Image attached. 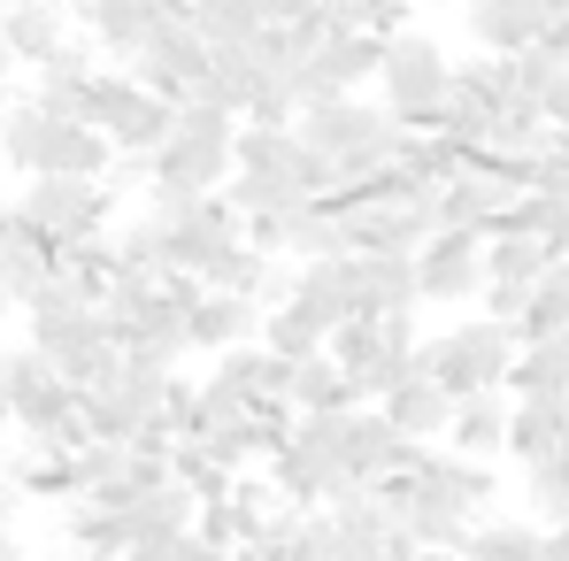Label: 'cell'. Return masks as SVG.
I'll list each match as a JSON object with an SVG mask.
<instances>
[{"mask_svg":"<svg viewBox=\"0 0 569 561\" xmlns=\"http://www.w3.org/2000/svg\"><path fill=\"white\" fill-rule=\"evenodd\" d=\"M231 147H239V123L223 108H200V100H178L170 116V139L147 154V192H178V200H208V192L231 186Z\"/></svg>","mask_w":569,"mask_h":561,"instance_id":"1","label":"cell"},{"mask_svg":"<svg viewBox=\"0 0 569 561\" xmlns=\"http://www.w3.org/2000/svg\"><path fill=\"white\" fill-rule=\"evenodd\" d=\"M508 362H516V331L492 323V315H470L439 339L416 347V377H431L447 400H477V392H500L508 384Z\"/></svg>","mask_w":569,"mask_h":561,"instance_id":"2","label":"cell"},{"mask_svg":"<svg viewBox=\"0 0 569 561\" xmlns=\"http://www.w3.org/2000/svg\"><path fill=\"white\" fill-rule=\"evenodd\" d=\"M170 116H178V108H162L154 93H139L123 70H93V78H86V108H78V123L100 131L123 162H147V154L170 139Z\"/></svg>","mask_w":569,"mask_h":561,"instance_id":"3","label":"cell"},{"mask_svg":"<svg viewBox=\"0 0 569 561\" xmlns=\"http://www.w3.org/2000/svg\"><path fill=\"white\" fill-rule=\"evenodd\" d=\"M108 216H116L108 186H78V178H23V192H16V223L31 239H47L54 254L108 239Z\"/></svg>","mask_w":569,"mask_h":561,"instance_id":"4","label":"cell"},{"mask_svg":"<svg viewBox=\"0 0 569 561\" xmlns=\"http://www.w3.org/2000/svg\"><path fill=\"white\" fill-rule=\"evenodd\" d=\"M447 78H455V62L439 54V39L392 31L385 54H378V108L400 123V131H423L431 108H439V93H447Z\"/></svg>","mask_w":569,"mask_h":561,"instance_id":"5","label":"cell"},{"mask_svg":"<svg viewBox=\"0 0 569 561\" xmlns=\"http://www.w3.org/2000/svg\"><path fill=\"white\" fill-rule=\"evenodd\" d=\"M416 300H439V308L485 300V239H470V231H431L416 247Z\"/></svg>","mask_w":569,"mask_h":561,"instance_id":"6","label":"cell"},{"mask_svg":"<svg viewBox=\"0 0 569 561\" xmlns=\"http://www.w3.org/2000/svg\"><path fill=\"white\" fill-rule=\"evenodd\" d=\"M416 300V262L408 254H347V323H385Z\"/></svg>","mask_w":569,"mask_h":561,"instance_id":"7","label":"cell"},{"mask_svg":"<svg viewBox=\"0 0 569 561\" xmlns=\"http://www.w3.org/2000/svg\"><path fill=\"white\" fill-rule=\"evenodd\" d=\"M547 23H555L547 0H470V39L485 54H500V62H516L523 47H539Z\"/></svg>","mask_w":569,"mask_h":561,"instance_id":"8","label":"cell"},{"mask_svg":"<svg viewBox=\"0 0 569 561\" xmlns=\"http://www.w3.org/2000/svg\"><path fill=\"white\" fill-rule=\"evenodd\" d=\"M254 339H262V308H247V300L200 284V300H192V315H186L192 354H239V347H254Z\"/></svg>","mask_w":569,"mask_h":561,"instance_id":"9","label":"cell"},{"mask_svg":"<svg viewBox=\"0 0 569 561\" xmlns=\"http://www.w3.org/2000/svg\"><path fill=\"white\" fill-rule=\"evenodd\" d=\"M0 47L16 70H47L62 47H70V16L62 0H31V8H0Z\"/></svg>","mask_w":569,"mask_h":561,"instance_id":"10","label":"cell"},{"mask_svg":"<svg viewBox=\"0 0 569 561\" xmlns=\"http://www.w3.org/2000/svg\"><path fill=\"white\" fill-rule=\"evenodd\" d=\"M408 484H423L431 500H447V508H462L470 523H485V508L500 500V477H492L485 462H462V454H423V469H416Z\"/></svg>","mask_w":569,"mask_h":561,"instance_id":"11","label":"cell"},{"mask_svg":"<svg viewBox=\"0 0 569 561\" xmlns=\"http://www.w3.org/2000/svg\"><path fill=\"white\" fill-rule=\"evenodd\" d=\"M284 315H300L316 339H331L347 323V262H300L292 292H284Z\"/></svg>","mask_w":569,"mask_h":561,"instance_id":"12","label":"cell"},{"mask_svg":"<svg viewBox=\"0 0 569 561\" xmlns=\"http://www.w3.org/2000/svg\"><path fill=\"white\" fill-rule=\"evenodd\" d=\"M508 462H547V454H569V400H508Z\"/></svg>","mask_w":569,"mask_h":561,"instance_id":"13","label":"cell"},{"mask_svg":"<svg viewBox=\"0 0 569 561\" xmlns=\"http://www.w3.org/2000/svg\"><path fill=\"white\" fill-rule=\"evenodd\" d=\"M500 447H508V392H477V400H455V415H447V454H462V462H500Z\"/></svg>","mask_w":569,"mask_h":561,"instance_id":"14","label":"cell"},{"mask_svg":"<svg viewBox=\"0 0 569 561\" xmlns=\"http://www.w3.org/2000/svg\"><path fill=\"white\" fill-rule=\"evenodd\" d=\"M378 415L400 431V439H416V447H431V439H447V415H455V400L431 384V377H400L392 392L378 400Z\"/></svg>","mask_w":569,"mask_h":561,"instance_id":"15","label":"cell"},{"mask_svg":"<svg viewBox=\"0 0 569 561\" xmlns=\"http://www.w3.org/2000/svg\"><path fill=\"white\" fill-rule=\"evenodd\" d=\"M47 284H54V247L16 223V231L0 239V308H31Z\"/></svg>","mask_w":569,"mask_h":561,"instance_id":"16","label":"cell"},{"mask_svg":"<svg viewBox=\"0 0 569 561\" xmlns=\"http://www.w3.org/2000/svg\"><path fill=\"white\" fill-rule=\"evenodd\" d=\"M270 231H278V254H292V262H347V231H339V216L316 208V200L284 208Z\"/></svg>","mask_w":569,"mask_h":561,"instance_id":"17","label":"cell"},{"mask_svg":"<svg viewBox=\"0 0 569 561\" xmlns=\"http://www.w3.org/2000/svg\"><path fill=\"white\" fill-rule=\"evenodd\" d=\"M516 400H569V339H539V347H516L508 384Z\"/></svg>","mask_w":569,"mask_h":561,"instance_id":"18","label":"cell"},{"mask_svg":"<svg viewBox=\"0 0 569 561\" xmlns=\"http://www.w3.org/2000/svg\"><path fill=\"white\" fill-rule=\"evenodd\" d=\"M284 408L292 415H347L362 400H355V384L331 370L323 354H308V362H292V377H284Z\"/></svg>","mask_w":569,"mask_h":561,"instance_id":"19","label":"cell"},{"mask_svg":"<svg viewBox=\"0 0 569 561\" xmlns=\"http://www.w3.org/2000/svg\"><path fill=\"white\" fill-rule=\"evenodd\" d=\"M539 339H569V254L547 262V278L531 284V308L516 323V347H539Z\"/></svg>","mask_w":569,"mask_h":561,"instance_id":"20","label":"cell"},{"mask_svg":"<svg viewBox=\"0 0 569 561\" xmlns=\"http://www.w3.org/2000/svg\"><path fill=\"white\" fill-rule=\"evenodd\" d=\"M500 231H508V239H531L547 262H562V254H569V208H562V200H547V192H523L516 216H508Z\"/></svg>","mask_w":569,"mask_h":561,"instance_id":"21","label":"cell"},{"mask_svg":"<svg viewBox=\"0 0 569 561\" xmlns=\"http://www.w3.org/2000/svg\"><path fill=\"white\" fill-rule=\"evenodd\" d=\"M539 523H516V515H485L470 531V547H462V561H539Z\"/></svg>","mask_w":569,"mask_h":561,"instance_id":"22","label":"cell"},{"mask_svg":"<svg viewBox=\"0 0 569 561\" xmlns=\"http://www.w3.org/2000/svg\"><path fill=\"white\" fill-rule=\"evenodd\" d=\"M186 16H192V31H200V47H247L262 31L254 0H186Z\"/></svg>","mask_w":569,"mask_h":561,"instance_id":"23","label":"cell"},{"mask_svg":"<svg viewBox=\"0 0 569 561\" xmlns=\"http://www.w3.org/2000/svg\"><path fill=\"white\" fill-rule=\"evenodd\" d=\"M70 547L86 561H123L131 554V523L108 515V508H93V500H78V508H70Z\"/></svg>","mask_w":569,"mask_h":561,"instance_id":"24","label":"cell"},{"mask_svg":"<svg viewBox=\"0 0 569 561\" xmlns=\"http://www.w3.org/2000/svg\"><path fill=\"white\" fill-rule=\"evenodd\" d=\"M523 500H531V515L547 531H562L569 523V454H547V462L523 469Z\"/></svg>","mask_w":569,"mask_h":561,"instance_id":"25","label":"cell"},{"mask_svg":"<svg viewBox=\"0 0 569 561\" xmlns=\"http://www.w3.org/2000/svg\"><path fill=\"white\" fill-rule=\"evenodd\" d=\"M262 354H278V362H308V354H323V339L300 323V315H284V308H270L262 315V339H254Z\"/></svg>","mask_w":569,"mask_h":561,"instance_id":"26","label":"cell"},{"mask_svg":"<svg viewBox=\"0 0 569 561\" xmlns=\"http://www.w3.org/2000/svg\"><path fill=\"white\" fill-rule=\"evenodd\" d=\"M531 192H547V200L569 208V131L547 139V154H539V170H531Z\"/></svg>","mask_w":569,"mask_h":561,"instance_id":"27","label":"cell"},{"mask_svg":"<svg viewBox=\"0 0 569 561\" xmlns=\"http://www.w3.org/2000/svg\"><path fill=\"white\" fill-rule=\"evenodd\" d=\"M539 116H547V131H569V78L539 93Z\"/></svg>","mask_w":569,"mask_h":561,"instance_id":"28","label":"cell"},{"mask_svg":"<svg viewBox=\"0 0 569 561\" xmlns=\"http://www.w3.org/2000/svg\"><path fill=\"white\" fill-rule=\"evenodd\" d=\"M170 561H231V554H216V547H208V539H178V547H170Z\"/></svg>","mask_w":569,"mask_h":561,"instance_id":"29","label":"cell"},{"mask_svg":"<svg viewBox=\"0 0 569 561\" xmlns=\"http://www.w3.org/2000/svg\"><path fill=\"white\" fill-rule=\"evenodd\" d=\"M539 47H547V54L569 70V16H555V23H547V39H539Z\"/></svg>","mask_w":569,"mask_h":561,"instance_id":"30","label":"cell"},{"mask_svg":"<svg viewBox=\"0 0 569 561\" xmlns=\"http://www.w3.org/2000/svg\"><path fill=\"white\" fill-rule=\"evenodd\" d=\"M539 561H569V531H547L539 539Z\"/></svg>","mask_w":569,"mask_h":561,"instance_id":"31","label":"cell"},{"mask_svg":"<svg viewBox=\"0 0 569 561\" xmlns=\"http://www.w3.org/2000/svg\"><path fill=\"white\" fill-rule=\"evenodd\" d=\"M16 500H23V492H16V484H8V477H0V531H8V523H16Z\"/></svg>","mask_w":569,"mask_h":561,"instance_id":"32","label":"cell"},{"mask_svg":"<svg viewBox=\"0 0 569 561\" xmlns=\"http://www.w3.org/2000/svg\"><path fill=\"white\" fill-rule=\"evenodd\" d=\"M0 561H31L23 547H16V531H0Z\"/></svg>","mask_w":569,"mask_h":561,"instance_id":"33","label":"cell"},{"mask_svg":"<svg viewBox=\"0 0 569 561\" xmlns=\"http://www.w3.org/2000/svg\"><path fill=\"white\" fill-rule=\"evenodd\" d=\"M0 423H8V347H0Z\"/></svg>","mask_w":569,"mask_h":561,"instance_id":"34","label":"cell"},{"mask_svg":"<svg viewBox=\"0 0 569 561\" xmlns=\"http://www.w3.org/2000/svg\"><path fill=\"white\" fill-rule=\"evenodd\" d=\"M8 78H16V62H8V47H0V93H8Z\"/></svg>","mask_w":569,"mask_h":561,"instance_id":"35","label":"cell"},{"mask_svg":"<svg viewBox=\"0 0 569 561\" xmlns=\"http://www.w3.org/2000/svg\"><path fill=\"white\" fill-rule=\"evenodd\" d=\"M8 231H16V208H0V239H8Z\"/></svg>","mask_w":569,"mask_h":561,"instance_id":"36","label":"cell"},{"mask_svg":"<svg viewBox=\"0 0 569 561\" xmlns=\"http://www.w3.org/2000/svg\"><path fill=\"white\" fill-rule=\"evenodd\" d=\"M308 8H355V0H308Z\"/></svg>","mask_w":569,"mask_h":561,"instance_id":"37","label":"cell"},{"mask_svg":"<svg viewBox=\"0 0 569 561\" xmlns=\"http://www.w3.org/2000/svg\"><path fill=\"white\" fill-rule=\"evenodd\" d=\"M416 561H462V554H416Z\"/></svg>","mask_w":569,"mask_h":561,"instance_id":"38","label":"cell"},{"mask_svg":"<svg viewBox=\"0 0 569 561\" xmlns=\"http://www.w3.org/2000/svg\"><path fill=\"white\" fill-rule=\"evenodd\" d=\"M0 8H31V0H0Z\"/></svg>","mask_w":569,"mask_h":561,"instance_id":"39","label":"cell"},{"mask_svg":"<svg viewBox=\"0 0 569 561\" xmlns=\"http://www.w3.org/2000/svg\"><path fill=\"white\" fill-rule=\"evenodd\" d=\"M562 531H569V523H562Z\"/></svg>","mask_w":569,"mask_h":561,"instance_id":"40","label":"cell"}]
</instances>
